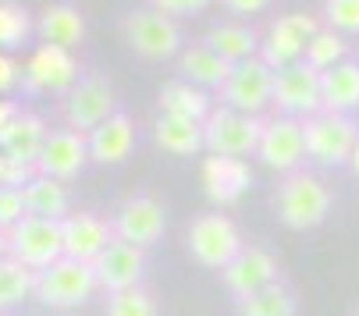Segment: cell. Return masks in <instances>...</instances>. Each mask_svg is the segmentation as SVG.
Listing matches in <instances>:
<instances>
[{"mask_svg":"<svg viewBox=\"0 0 359 316\" xmlns=\"http://www.w3.org/2000/svg\"><path fill=\"white\" fill-rule=\"evenodd\" d=\"M22 114V107H18V103L15 99H4V96H0V135H4L8 132V125L15 121Z\"/></svg>","mask_w":359,"mask_h":316,"instance_id":"ab89813d","label":"cell"},{"mask_svg":"<svg viewBox=\"0 0 359 316\" xmlns=\"http://www.w3.org/2000/svg\"><path fill=\"white\" fill-rule=\"evenodd\" d=\"M32 32H36L32 15L22 4H15V0H0V50L8 54V50L22 46Z\"/></svg>","mask_w":359,"mask_h":316,"instance_id":"1f68e13d","label":"cell"},{"mask_svg":"<svg viewBox=\"0 0 359 316\" xmlns=\"http://www.w3.org/2000/svg\"><path fill=\"white\" fill-rule=\"evenodd\" d=\"M79 61L72 57V50L65 46H50V43H39L25 68H22V85L25 92H68L75 82H79Z\"/></svg>","mask_w":359,"mask_h":316,"instance_id":"4fadbf2b","label":"cell"},{"mask_svg":"<svg viewBox=\"0 0 359 316\" xmlns=\"http://www.w3.org/2000/svg\"><path fill=\"white\" fill-rule=\"evenodd\" d=\"M324 22L338 32H359V0H324Z\"/></svg>","mask_w":359,"mask_h":316,"instance_id":"836d02e7","label":"cell"},{"mask_svg":"<svg viewBox=\"0 0 359 316\" xmlns=\"http://www.w3.org/2000/svg\"><path fill=\"white\" fill-rule=\"evenodd\" d=\"M107 316H157V305H153V295L142 284H135L107 295Z\"/></svg>","mask_w":359,"mask_h":316,"instance_id":"d6a6232c","label":"cell"},{"mask_svg":"<svg viewBox=\"0 0 359 316\" xmlns=\"http://www.w3.org/2000/svg\"><path fill=\"white\" fill-rule=\"evenodd\" d=\"M89 164V139L82 132L72 128H57L46 135V146L36 160V174L43 178H57V181H72L82 174V167Z\"/></svg>","mask_w":359,"mask_h":316,"instance_id":"5bb4252c","label":"cell"},{"mask_svg":"<svg viewBox=\"0 0 359 316\" xmlns=\"http://www.w3.org/2000/svg\"><path fill=\"white\" fill-rule=\"evenodd\" d=\"M235 302H238V316H295V295L281 281Z\"/></svg>","mask_w":359,"mask_h":316,"instance_id":"f1b7e54d","label":"cell"},{"mask_svg":"<svg viewBox=\"0 0 359 316\" xmlns=\"http://www.w3.org/2000/svg\"><path fill=\"white\" fill-rule=\"evenodd\" d=\"M18 82H22V68H18V61H15L11 54H4V50H0V96L11 92Z\"/></svg>","mask_w":359,"mask_h":316,"instance_id":"74e56055","label":"cell"},{"mask_svg":"<svg viewBox=\"0 0 359 316\" xmlns=\"http://www.w3.org/2000/svg\"><path fill=\"white\" fill-rule=\"evenodd\" d=\"M231 61H224L217 50H210L207 43H196V46H185L178 54V71L185 82L199 85V89H221L231 75Z\"/></svg>","mask_w":359,"mask_h":316,"instance_id":"44dd1931","label":"cell"},{"mask_svg":"<svg viewBox=\"0 0 359 316\" xmlns=\"http://www.w3.org/2000/svg\"><path fill=\"white\" fill-rule=\"evenodd\" d=\"M61 114H65V128L82 132V135H89L93 128H100L107 118H114L118 107H114V85H111V78L100 75V71L82 75L65 92Z\"/></svg>","mask_w":359,"mask_h":316,"instance_id":"5b68a950","label":"cell"},{"mask_svg":"<svg viewBox=\"0 0 359 316\" xmlns=\"http://www.w3.org/2000/svg\"><path fill=\"white\" fill-rule=\"evenodd\" d=\"M274 209H278V221L292 231L320 228L331 214V188L306 167L292 171L274 188Z\"/></svg>","mask_w":359,"mask_h":316,"instance_id":"6da1fadb","label":"cell"},{"mask_svg":"<svg viewBox=\"0 0 359 316\" xmlns=\"http://www.w3.org/2000/svg\"><path fill=\"white\" fill-rule=\"evenodd\" d=\"M36 288V274L29 267H22L18 259H0V312L25 302Z\"/></svg>","mask_w":359,"mask_h":316,"instance_id":"4dcf8cb0","label":"cell"},{"mask_svg":"<svg viewBox=\"0 0 359 316\" xmlns=\"http://www.w3.org/2000/svg\"><path fill=\"white\" fill-rule=\"evenodd\" d=\"M207 4H214V0H149V8L153 11H161L168 18H189V15H199Z\"/></svg>","mask_w":359,"mask_h":316,"instance_id":"8d00e7d4","label":"cell"},{"mask_svg":"<svg viewBox=\"0 0 359 316\" xmlns=\"http://www.w3.org/2000/svg\"><path fill=\"white\" fill-rule=\"evenodd\" d=\"M32 178H36V167L15 160V156L0 149V188H25Z\"/></svg>","mask_w":359,"mask_h":316,"instance_id":"d590c367","label":"cell"},{"mask_svg":"<svg viewBox=\"0 0 359 316\" xmlns=\"http://www.w3.org/2000/svg\"><path fill=\"white\" fill-rule=\"evenodd\" d=\"M0 259H8V231H0Z\"/></svg>","mask_w":359,"mask_h":316,"instance_id":"60d3db41","label":"cell"},{"mask_svg":"<svg viewBox=\"0 0 359 316\" xmlns=\"http://www.w3.org/2000/svg\"><path fill=\"white\" fill-rule=\"evenodd\" d=\"M125 43L146 61H168L182 54V29L175 18L153 11V8H135L121 18Z\"/></svg>","mask_w":359,"mask_h":316,"instance_id":"52a82bcc","label":"cell"},{"mask_svg":"<svg viewBox=\"0 0 359 316\" xmlns=\"http://www.w3.org/2000/svg\"><path fill=\"white\" fill-rule=\"evenodd\" d=\"M93 270H96L100 291H107V295L125 291V288H135L142 281V270H146V249L114 238L104 249V256L93 263Z\"/></svg>","mask_w":359,"mask_h":316,"instance_id":"2e32d148","label":"cell"},{"mask_svg":"<svg viewBox=\"0 0 359 316\" xmlns=\"http://www.w3.org/2000/svg\"><path fill=\"white\" fill-rule=\"evenodd\" d=\"M25 209H29V217H46V221H65L72 214V206H68V188L65 181L57 178H43L36 174L25 188Z\"/></svg>","mask_w":359,"mask_h":316,"instance_id":"83f0119b","label":"cell"},{"mask_svg":"<svg viewBox=\"0 0 359 316\" xmlns=\"http://www.w3.org/2000/svg\"><path fill=\"white\" fill-rule=\"evenodd\" d=\"M203 192L214 202H238L252 188V174L242 156H207L203 160Z\"/></svg>","mask_w":359,"mask_h":316,"instance_id":"d6986e66","label":"cell"},{"mask_svg":"<svg viewBox=\"0 0 359 316\" xmlns=\"http://www.w3.org/2000/svg\"><path fill=\"white\" fill-rule=\"evenodd\" d=\"M348 164H352V171L359 174V142H355V153H352V160H348Z\"/></svg>","mask_w":359,"mask_h":316,"instance_id":"b9f144b4","label":"cell"},{"mask_svg":"<svg viewBox=\"0 0 359 316\" xmlns=\"http://www.w3.org/2000/svg\"><path fill=\"white\" fill-rule=\"evenodd\" d=\"M157 107L161 114H175V118H189V121H207L214 114V99L207 89H199L185 78H171L161 85L157 96Z\"/></svg>","mask_w":359,"mask_h":316,"instance_id":"603a6c76","label":"cell"},{"mask_svg":"<svg viewBox=\"0 0 359 316\" xmlns=\"http://www.w3.org/2000/svg\"><path fill=\"white\" fill-rule=\"evenodd\" d=\"M221 4H224L231 15L249 18V15H260V11H267V8H271V0H221Z\"/></svg>","mask_w":359,"mask_h":316,"instance_id":"f35d334b","label":"cell"},{"mask_svg":"<svg viewBox=\"0 0 359 316\" xmlns=\"http://www.w3.org/2000/svg\"><path fill=\"white\" fill-rule=\"evenodd\" d=\"M355 316H359V312H355Z\"/></svg>","mask_w":359,"mask_h":316,"instance_id":"7bdbcfd3","label":"cell"},{"mask_svg":"<svg viewBox=\"0 0 359 316\" xmlns=\"http://www.w3.org/2000/svg\"><path fill=\"white\" fill-rule=\"evenodd\" d=\"M256 160L271 171L292 174L302 171L306 160V121L299 118H264V132H260V146H256Z\"/></svg>","mask_w":359,"mask_h":316,"instance_id":"30bf717a","label":"cell"},{"mask_svg":"<svg viewBox=\"0 0 359 316\" xmlns=\"http://www.w3.org/2000/svg\"><path fill=\"white\" fill-rule=\"evenodd\" d=\"M93 291H100V281H96V270L93 263H82V259H57L54 267H46L36 274V288L32 295L43 302V305H54V309H75L82 302L93 298Z\"/></svg>","mask_w":359,"mask_h":316,"instance_id":"3957f363","label":"cell"},{"mask_svg":"<svg viewBox=\"0 0 359 316\" xmlns=\"http://www.w3.org/2000/svg\"><path fill=\"white\" fill-rule=\"evenodd\" d=\"M359 142V125L348 114L320 111L306 118V160L317 167H338L348 164Z\"/></svg>","mask_w":359,"mask_h":316,"instance_id":"7a4b0ae2","label":"cell"},{"mask_svg":"<svg viewBox=\"0 0 359 316\" xmlns=\"http://www.w3.org/2000/svg\"><path fill=\"white\" fill-rule=\"evenodd\" d=\"M274 75H278V71H274L264 57L238 61V64L231 68L228 82L217 89L221 107L260 118V111L274 103Z\"/></svg>","mask_w":359,"mask_h":316,"instance_id":"8992f818","label":"cell"},{"mask_svg":"<svg viewBox=\"0 0 359 316\" xmlns=\"http://www.w3.org/2000/svg\"><path fill=\"white\" fill-rule=\"evenodd\" d=\"M114 238L121 242H132L139 249H149L153 242H157L164 235V206L153 199V195H132L121 202V209L114 214Z\"/></svg>","mask_w":359,"mask_h":316,"instance_id":"9a60e30c","label":"cell"},{"mask_svg":"<svg viewBox=\"0 0 359 316\" xmlns=\"http://www.w3.org/2000/svg\"><path fill=\"white\" fill-rule=\"evenodd\" d=\"M221 277H224V288L235 298H245V295H252V291H260V288H267V284L278 281V263H274V256L267 249L245 245L228 263V267L221 270Z\"/></svg>","mask_w":359,"mask_h":316,"instance_id":"e0dca14e","label":"cell"},{"mask_svg":"<svg viewBox=\"0 0 359 316\" xmlns=\"http://www.w3.org/2000/svg\"><path fill=\"white\" fill-rule=\"evenodd\" d=\"M274 107L285 118H313L324 111V99H320V71L310 68L306 61L281 68L274 75Z\"/></svg>","mask_w":359,"mask_h":316,"instance_id":"7c38bea8","label":"cell"},{"mask_svg":"<svg viewBox=\"0 0 359 316\" xmlns=\"http://www.w3.org/2000/svg\"><path fill=\"white\" fill-rule=\"evenodd\" d=\"M348 57V43H345V32L331 29V25H320V32L310 39V46H306V64L317 68V71H327L334 64H341Z\"/></svg>","mask_w":359,"mask_h":316,"instance_id":"f546056e","label":"cell"},{"mask_svg":"<svg viewBox=\"0 0 359 316\" xmlns=\"http://www.w3.org/2000/svg\"><path fill=\"white\" fill-rule=\"evenodd\" d=\"M260 132H264V118L252 114H238L228 107H214V114L203 121V142L214 156H256L260 146Z\"/></svg>","mask_w":359,"mask_h":316,"instance_id":"9c48e42d","label":"cell"},{"mask_svg":"<svg viewBox=\"0 0 359 316\" xmlns=\"http://www.w3.org/2000/svg\"><path fill=\"white\" fill-rule=\"evenodd\" d=\"M320 99H324V111L352 114L359 107V64L341 61V64L320 71Z\"/></svg>","mask_w":359,"mask_h":316,"instance_id":"cb8c5ba5","label":"cell"},{"mask_svg":"<svg viewBox=\"0 0 359 316\" xmlns=\"http://www.w3.org/2000/svg\"><path fill=\"white\" fill-rule=\"evenodd\" d=\"M317 32H320V22H317L313 15H306V11L281 15V18L267 29V36H264V43H260V57H264L274 71L292 68V64H299V61L306 57V46H310V39H313Z\"/></svg>","mask_w":359,"mask_h":316,"instance_id":"8fae6325","label":"cell"},{"mask_svg":"<svg viewBox=\"0 0 359 316\" xmlns=\"http://www.w3.org/2000/svg\"><path fill=\"white\" fill-rule=\"evenodd\" d=\"M153 139L164 153L175 156H192L199 149H207L203 142V121H189V118H175V114H161L153 121Z\"/></svg>","mask_w":359,"mask_h":316,"instance_id":"4316f807","label":"cell"},{"mask_svg":"<svg viewBox=\"0 0 359 316\" xmlns=\"http://www.w3.org/2000/svg\"><path fill=\"white\" fill-rule=\"evenodd\" d=\"M46 135H50V128L43 125V118L32 114V111H22V114L8 125V132L0 135V149H4L8 156H15V160L36 167L39 153H43V146H46Z\"/></svg>","mask_w":359,"mask_h":316,"instance_id":"7402d4cb","label":"cell"},{"mask_svg":"<svg viewBox=\"0 0 359 316\" xmlns=\"http://www.w3.org/2000/svg\"><path fill=\"white\" fill-rule=\"evenodd\" d=\"M36 32H39V39L50 43V46L72 50V46H79L82 36H86V18H82L72 4H46V8L39 11V18H36Z\"/></svg>","mask_w":359,"mask_h":316,"instance_id":"d4e9b609","label":"cell"},{"mask_svg":"<svg viewBox=\"0 0 359 316\" xmlns=\"http://www.w3.org/2000/svg\"><path fill=\"white\" fill-rule=\"evenodd\" d=\"M86 139H89V160L93 164H104V167L125 164L128 153L135 149V121L118 111L114 118H107L100 128H93Z\"/></svg>","mask_w":359,"mask_h":316,"instance_id":"ffe728a7","label":"cell"},{"mask_svg":"<svg viewBox=\"0 0 359 316\" xmlns=\"http://www.w3.org/2000/svg\"><path fill=\"white\" fill-rule=\"evenodd\" d=\"M242 249H245L242 235H238L235 221L224 214H203L189 224V252L199 267L224 270Z\"/></svg>","mask_w":359,"mask_h":316,"instance_id":"ba28073f","label":"cell"},{"mask_svg":"<svg viewBox=\"0 0 359 316\" xmlns=\"http://www.w3.org/2000/svg\"><path fill=\"white\" fill-rule=\"evenodd\" d=\"M8 256L32 274L54 267L57 259H65V221L25 217L18 228L8 231Z\"/></svg>","mask_w":359,"mask_h":316,"instance_id":"277c9868","label":"cell"},{"mask_svg":"<svg viewBox=\"0 0 359 316\" xmlns=\"http://www.w3.org/2000/svg\"><path fill=\"white\" fill-rule=\"evenodd\" d=\"M29 217L22 188H0V231H11Z\"/></svg>","mask_w":359,"mask_h":316,"instance_id":"e575fe53","label":"cell"},{"mask_svg":"<svg viewBox=\"0 0 359 316\" xmlns=\"http://www.w3.org/2000/svg\"><path fill=\"white\" fill-rule=\"evenodd\" d=\"M111 242H114V224L111 221L96 217V214H86V209L65 217V256L68 259L96 263Z\"/></svg>","mask_w":359,"mask_h":316,"instance_id":"ac0fdd59","label":"cell"},{"mask_svg":"<svg viewBox=\"0 0 359 316\" xmlns=\"http://www.w3.org/2000/svg\"><path fill=\"white\" fill-rule=\"evenodd\" d=\"M203 43H207L210 50H217V54L231 64L238 61H249V57H260V36H256L252 25H242V22H217L207 36H203Z\"/></svg>","mask_w":359,"mask_h":316,"instance_id":"484cf974","label":"cell"}]
</instances>
